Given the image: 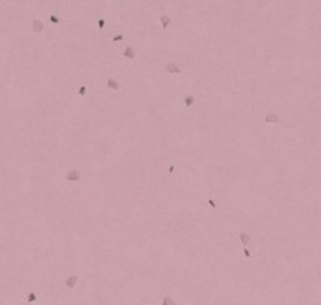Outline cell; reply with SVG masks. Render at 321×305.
<instances>
[{
    "instance_id": "5b68a950",
    "label": "cell",
    "mask_w": 321,
    "mask_h": 305,
    "mask_svg": "<svg viewBox=\"0 0 321 305\" xmlns=\"http://www.w3.org/2000/svg\"><path fill=\"white\" fill-rule=\"evenodd\" d=\"M167 72H170V73H180V69L175 63H168V64H167Z\"/></svg>"
},
{
    "instance_id": "277c9868",
    "label": "cell",
    "mask_w": 321,
    "mask_h": 305,
    "mask_svg": "<svg viewBox=\"0 0 321 305\" xmlns=\"http://www.w3.org/2000/svg\"><path fill=\"white\" fill-rule=\"evenodd\" d=\"M32 28H34L35 32H43L44 29V25L40 22V20H34V23H32Z\"/></svg>"
},
{
    "instance_id": "2e32d148",
    "label": "cell",
    "mask_w": 321,
    "mask_h": 305,
    "mask_svg": "<svg viewBox=\"0 0 321 305\" xmlns=\"http://www.w3.org/2000/svg\"><path fill=\"white\" fill-rule=\"evenodd\" d=\"M80 95H86V87H80Z\"/></svg>"
},
{
    "instance_id": "8fae6325",
    "label": "cell",
    "mask_w": 321,
    "mask_h": 305,
    "mask_svg": "<svg viewBox=\"0 0 321 305\" xmlns=\"http://www.w3.org/2000/svg\"><path fill=\"white\" fill-rule=\"evenodd\" d=\"M162 305H176V304H175V301H173L170 296H165L164 301H162Z\"/></svg>"
},
{
    "instance_id": "8992f818",
    "label": "cell",
    "mask_w": 321,
    "mask_h": 305,
    "mask_svg": "<svg viewBox=\"0 0 321 305\" xmlns=\"http://www.w3.org/2000/svg\"><path fill=\"white\" fill-rule=\"evenodd\" d=\"M239 238H240V241H242V244L243 246H246L249 241H251V236H249V233H246V232H242L239 235Z\"/></svg>"
},
{
    "instance_id": "5bb4252c",
    "label": "cell",
    "mask_w": 321,
    "mask_h": 305,
    "mask_svg": "<svg viewBox=\"0 0 321 305\" xmlns=\"http://www.w3.org/2000/svg\"><path fill=\"white\" fill-rule=\"evenodd\" d=\"M49 18H51V22H52V23H58V17H55V15H51Z\"/></svg>"
},
{
    "instance_id": "52a82bcc",
    "label": "cell",
    "mask_w": 321,
    "mask_h": 305,
    "mask_svg": "<svg viewBox=\"0 0 321 305\" xmlns=\"http://www.w3.org/2000/svg\"><path fill=\"white\" fill-rule=\"evenodd\" d=\"M159 20L162 22V28H164V29H167V28H168V25L171 23V18H170L168 15H160Z\"/></svg>"
},
{
    "instance_id": "ac0fdd59",
    "label": "cell",
    "mask_w": 321,
    "mask_h": 305,
    "mask_svg": "<svg viewBox=\"0 0 321 305\" xmlns=\"http://www.w3.org/2000/svg\"><path fill=\"white\" fill-rule=\"evenodd\" d=\"M104 305H107V304H104Z\"/></svg>"
},
{
    "instance_id": "6da1fadb",
    "label": "cell",
    "mask_w": 321,
    "mask_h": 305,
    "mask_svg": "<svg viewBox=\"0 0 321 305\" xmlns=\"http://www.w3.org/2000/svg\"><path fill=\"white\" fill-rule=\"evenodd\" d=\"M77 281H78V276H77V275L69 276L68 281H66V287H68V288H73V287H75V284H77Z\"/></svg>"
},
{
    "instance_id": "7c38bea8",
    "label": "cell",
    "mask_w": 321,
    "mask_h": 305,
    "mask_svg": "<svg viewBox=\"0 0 321 305\" xmlns=\"http://www.w3.org/2000/svg\"><path fill=\"white\" fill-rule=\"evenodd\" d=\"M35 299H37V296H35V293H31V294L28 296V301H29V302H34Z\"/></svg>"
},
{
    "instance_id": "e0dca14e",
    "label": "cell",
    "mask_w": 321,
    "mask_h": 305,
    "mask_svg": "<svg viewBox=\"0 0 321 305\" xmlns=\"http://www.w3.org/2000/svg\"><path fill=\"white\" fill-rule=\"evenodd\" d=\"M208 203H210V205H211L213 208H216V201H214L213 198H210V200H208Z\"/></svg>"
},
{
    "instance_id": "9c48e42d",
    "label": "cell",
    "mask_w": 321,
    "mask_h": 305,
    "mask_svg": "<svg viewBox=\"0 0 321 305\" xmlns=\"http://www.w3.org/2000/svg\"><path fill=\"white\" fill-rule=\"evenodd\" d=\"M107 86H109L112 90H118V89H119V84H118V83H116V81L113 79V78H110L109 81H107Z\"/></svg>"
},
{
    "instance_id": "3957f363",
    "label": "cell",
    "mask_w": 321,
    "mask_h": 305,
    "mask_svg": "<svg viewBox=\"0 0 321 305\" xmlns=\"http://www.w3.org/2000/svg\"><path fill=\"white\" fill-rule=\"evenodd\" d=\"M265 121H266V122H271V124H277V122H280V118L277 116V114H274V113H269V114H266Z\"/></svg>"
},
{
    "instance_id": "7a4b0ae2",
    "label": "cell",
    "mask_w": 321,
    "mask_h": 305,
    "mask_svg": "<svg viewBox=\"0 0 321 305\" xmlns=\"http://www.w3.org/2000/svg\"><path fill=\"white\" fill-rule=\"evenodd\" d=\"M68 180L69 182H77L80 180V172L77 171V169H72V171L68 172Z\"/></svg>"
},
{
    "instance_id": "4fadbf2b",
    "label": "cell",
    "mask_w": 321,
    "mask_h": 305,
    "mask_svg": "<svg viewBox=\"0 0 321 305\" xmlns=\"http://www.w3.org/2000/svg\"><path fill=\"white\" fill-rule=\"evenodd\" d=\"M243 253H245V256H246V258H249V256H251V252H249V250L246 249V247L243 249Z\"/></svg>"
},
{
    "instance_id": "ba28073f",
    "label": "cell",
    "mask_w": 321,
    "mask_h": 305,
    "mask_svg": "<svg viewBox=\"0 0 321 305\" xmlns=\"http://www.w3.org/2000/svg\"><path fill=\"white\" fill-rule=\"evenodd\" d=\"M184 104H185L187 107H191L193 104H194V96H193V95L185 96V98H184Z\"/></svg>"
},
{
    "instance_id": "9a60e30c",
    "label": "cell",
    "mask_w": 321,
    "mask_h": 305,
    "mask_svg": "<svg viewBox=\"0 0 321 305\" xmlns=\"http://www.w3.org/2000/svg\"><path fill=\"white\" fill-rule=\"evenodd\" d=\"M121 40H124V37H122V35H116L115 38H113V41H121Z\"/></svg>"
},
{
    "instance_id": "30bf717a",
    "label": "cell",
    "mask_w": 321,
    "mask_h": 305,
    "mask_svg": "<svg viewBox=\"0 0 321 305\" xmlns=\"http://www.w3.org/2000/svg\"><path fill=\"white\" fill-rule=\"evenodd\" d=\"M124 55L127 57V58H135V50H133V47H127V49L124 50Z\"/></svg>"
}]
</instances>
